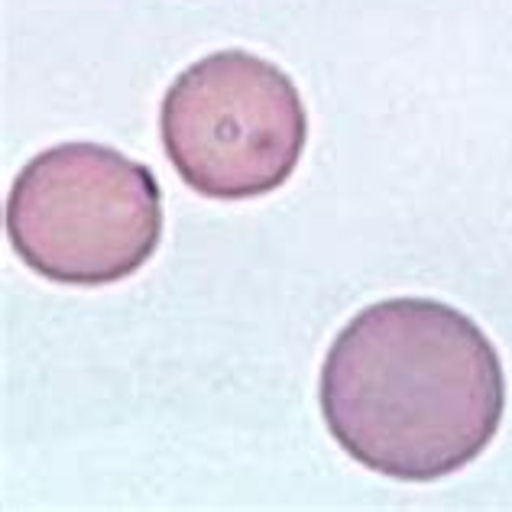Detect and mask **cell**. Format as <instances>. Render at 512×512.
Segmentation results:
<instances>
[{"label":"cell","instance_id":"obj_1","mask_svg":"<svg viewBox=\"0 0 512 512\" xmlns=\"http://www.w3.org/2000/svg\"><path fill=\"white\" fill-rule=\"evenodd\" d=\"M331 438L373 474L428 483L487 451L506 373L474 318L438 299H383L341 328L318 376Z\"/></svg>","mask_w":512,"mask_h":512},{"label":"cell","instance_id":"obj_3","mask_svg":"<svg viewBox=\"0 0 512 512\" xmlns=\"http://www.w3.org/2000/svg\"><path fill=\"white\" fill-rule=\"evenodd\" d=\"M159 137L198 195L247 201L289 182L308 140L295 82L269 59L224 49L192 62L159 107Z\"/></svg>","mask_w":512,"mask_h":512},{"label":"cell","instance_id":"obj_2","mask_svg":"<svg viewBox=\"0 0 512 512\" xmlns=\"http://www.w3.org/2000/svg\"><path fill=\"white\" fill-rule=\"evenodd\" d=\"M7 237L49 282L114 286L143 269L163 240V188L150 166L114 146H49L13 179Z\"/></svg>","mask_w":512,"mask_h":512}]
</instances>
